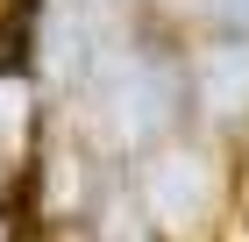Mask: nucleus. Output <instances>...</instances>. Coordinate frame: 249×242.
Instances as JSON below:
<instances>
[{"label": "nucleus", "instance_id": "1", "mask_svg": "<svg viewBox=\"0 0 249 242\" xmlns=\"http://www.w3.org/2000/svg\"><path fill=\"white\" fill-rule=\"evenodd\" d=\"M128 200L142 206L150 242H213L221 206H228V171L207 143H150L128 171Z\"/></svg>", "mask_w": 249, "mask_h": 242}, {"label": "nucleus", "instance_id": "2", "mask_svg": "<svg viewBox=\"0 0 249 242\" xmlns=\"http://www.w3.org/2000/svg\"><path fill=\"white\" fill-rule=\"evenodd\" d=\"M93 114L121 149H150L171 135L178 107H185V64L157 50V43H114L107 57H93Z\"/></svg>", "mask_w": 249, "mask_h": 242}, {"label": "nucleus", "instance_id": "3", "mask_svg": "<svg viewBox=\"0 0 249 242\" xmlns=\"http://www.w3.org/2000/svg\"><path fill=\"white\" fill-rule=\"evenodd\" d=\"M185 100L207 121H249V36L199 43L185 57Z\"/></svg>", "mask_w": 249, "mask_h": 242}, {"label": "nucleus", "instance_id": "4", "mask_svg": "<svg viewBox=\"0 0 249 242\" xmlns=\"http://www.w3.org/2000/svg\"><path fill=\"white\" fill-rule=\"evenodd\" d=\"M36 135V78H21V64H0V157L29 149Z\"/></svg>", "mask_w": 249, "mask_h": 242}, {"label": "nucleus", "instance_id": "5", "mask_svg": "<svg viewBox=\"0 0 249 242\" xmlns=\"http://www.w3.org/2000/svg\"><path fill=\"white\" fill-rule=\"evenodd\" d=\"M213 15H221V21H228V29H235V36H249V0H213Z\"/></svg>", "mask_w": 249, "mask_h": 242}, {"label": "nucleus", "instance_id": "6", "mask_svg": "<svg viewBox=\"0 0 249 242\" xmlns=\"http://www.w3.org/2000/svg\"><path fill=\"white\" fill-rule=\"evenodd\" d=\"M0 192H7V157H0Z\"/></svg>", "mask_w": 249, "mask_h": 242}, {"label": "nucleus", "instance_id": "7", "mask_svg": "<svg viewBox=\"0 0 249 242\" xmlns=\"http://www.w3.org/2000/svg\"><path fill=\"white\" fill-rule=\"evenodd\" d=\"M157 7H185V0H157Z\"/></svg>", "mask_w": 249, "mask_h": 242}]
</instances>
